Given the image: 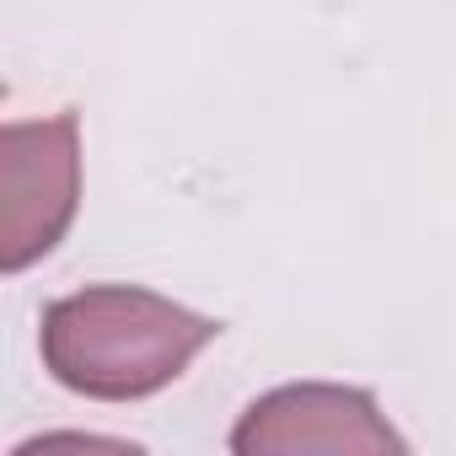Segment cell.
Returning a JSON list of instances; mask_svg holds the SVG:
<instances>
[{
    "mask_svg": "<svg viewBox=\"0 0 456 456\" xmlns=\"http://www.w3.org/2000/svg\"><path fill=\"white\" fill-rule=\"evenodd\" d=\"M215 333L220 322L167 296L134 285H92L44 312V365L81 397L129 403L177 381Z\"/></svg>",
    "mask_w": 456,
    "mask_h": 456,
    "instance_id": "cell-1",
    "label": "cell"
},
{
    "mask_svg": "<svg viewBox=\"0 0 456 456\" xmlns=\"http://www.w3.org/2000/svg\"><path fill=\"white\" fill-rule=\"evenodd\" d=\"M81 199V124L76 113L44 124H6L0 134V269L38 264L76 220Z\"/></svg>",
    "mask_w": 456,
    "mask_h": 456,
    "instance_id": "cell-2",
    "label": "cell"
},
{
    "mask_svg": "<svg viewBox=\"0 0 456 456\" xmlns=\"http://www.w3.org/2000/svg\"><path fill=\"white\" fill-rule=\"evenodd\" d=\"M232 451L242 456H274V451H403V435L376 413V397L360 387H280L258 397Z\"/></svg>",
    "mask_w": 456,
    "mask_h": 456,
    "instance_id": "cell-3",
    "label": "cell"
}]
</instances>
